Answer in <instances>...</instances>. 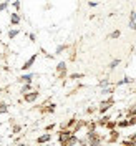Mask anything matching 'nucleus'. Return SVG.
<instances>
[{"instance_id": "18", "label": "nucleus", "mask_w": 136, "mask_h": 146, "mask_svg": "<svg viewBox=\"0 0 136 146\" xmlns=\"http://www.w3.org/2000/svg\"><path fill=\"white\" fill-rule=\"evenodd\" d=\"M116 125H118V119H113V118H111L108 123H106V126H105V128H106L108 131H113V129H116Z\"/></svg>"}, {"instance_id": "16", "label": "nucleus", "mask_w": 136, "mask_h": 146, "mask_svg": "<svg viewBox=\"0 0 136 146\" xmlns=\"http://www.w3.org/2000/svg\"><path fill=\"white\" fill-rule=\"evenodd\" d=\"M100 93L103 95V96H113V93H115V86L111 85V86H108V88H103Z\"/></svg>"}, {"instance_id": "13", "label": "nucleus", "mask_w": 136, "mask_h": 146, "mask_svg": "<svg viewBox=\"0 0 136 146\" xmlns=\"http://www.w3.org/2000/svg\"><path fill=\"white\" fill-rule=\"evenodd\" d=\"M131 83H133V78H129V76H125L123 80H119V82L113 83V86H115V88H118V86H123V85H131Z\"/></svg>"}, {"instance_id": "17", "label": "nucleus", "mask_w": 136, "mask_h": 146, "mask_svg": "<svg viewBox=\"0 0 136 146\" xmlns=\"http://www.w3.org/2000/svg\"><path fill=\"white\" fill-rule=\"evenodd\" d=\"M17 35H20V28H10L9 32H7V36H9V40H13Z\"/></svg>"}, {"instance_id": "32", "label": "nucleus", "mask_w": 136, "mask_h": 146, "mask_svg": "<svg viewBox=\"0 0 136 146\" xmlns=\"http://www.w3.org/2000/svg\"><path fill=\"white\" fill-rule=\"evenodd\" d=\"M22 131V126L20 125H13V128H12V133H20Z\"/></svg>"}, {"instance_id": "8", "label": "nucleus", "mask_w": 136, "mask_h": 146, "mask_svg": "<svg viewBox=\"0 0 136 146\" xmlns=\"http://www.w3.org/2000/svg\"><path fill=\"white\" fill-rule=\"evenodd\" d=\"M33 78H35V73H25V75H20L18 82L22 83V85H27V83L33 82Z\"/></svg>"}, {"instance_id": "28", "label": "nucleus", "mask_w": 136, "mask_h": 146, "mask_svg": "<svg viewBox=\"0 0 136 146\" xmlns=\"http://www.w3.org/2000/svg\"><path fill=\"white\" fill-rule=\"evenodd\" d=\"M55 128H56V125H55V123H50V125H46V126H45V133H50V131H53Z\"/></svg>"}, {"instance_id": "6", "label": "nucleus", "mask_w": 136, "mask_h": 146, "mask_svg": "<svg viewBox=\"0 0 136 146\" xmlns=\"http://www.w3.org/2000/svg\"><path fill=\"white\" fill-rule=\"evenodd\" d=\"M36 58H38V55H36V53H33V55H32V56H30V58L27 60V62H25V63H23L22 66H20V68H22L23 72H27V70H30V68H32V66L35 65Z\"/></svg>"}, {"instance_id": "22", "label": "nucleus", "mask_w": 136, "mask_h": 146, "mask_svg": "<svg viewBox=\"0 0 136 146\" xmlns=\"http://www.w3.org/2000/svg\"><path fill=\"white\" fill-rule=\"evenodd\" d=\"M119 36H121V32H119V30H113V32L108 35V38L109 40H118Z\"/></svg>"}, {"instance_id": "38", "label": "nucleus", "mask_w": 136, "mask_h": 146, "mask_svg": "<svg viewBox=\"0 0 136 146\" xmlns=\"http://www.w3.org/2000/svg\"><path fill=\"white\" fill-rule=\"evenodd\" d=\"M36 146H40V145H36Z\"/></svg>"}, {"instance_id": "37", "label": "nucleus", "mask_w": 136, "mask_h": 146, "mask_svg": "<svg viewBox=\"0 0 136 146\" xmlns=\"http://www.w3.org/2000/svg\"><path fill=\"white\" fill-rule=\"evenodd\" d=\"M98 146H105V145H98Z\"/></svg>"}, {"instance_id": "10", "label": "nucleus", "mask_w": 136, "mask_h": 146, "mask_svg": "<svg viewBox=\"0 0 136 146\" xmlns=\"http://www.w3.org/2000/svg\"><path fill=\"white\" fill-rule=\"evenodd\" d=\"M85 125H86V119H78V121H76V125L73 126L72 133H73V135H76V136H78V133H80V131H82L83 128H85Z\"/></svg>"}, {"instance_id": "36", "label": "nucleus", "mask_w": 136, "mask_h": 146, "mask_svg": "<svg viewBox=\"0 0 136 146\" xmlns=\"http://www.w3.org/2000/svg\"><path fill=\"white\" fill-rule=\"evenodd\" d=\"M17 146H27V145H25V143H18Z\"/></svg>"}, {"instance_id": "33", "label": "nucleus", "mask_w": 136, "mask_h": 146, "mask_svg": "<svg viewBox=\"0 0 136 146\" xmlns=\"http://www.w3.org/2000/svg\"><path fill=\"white\" fill-rule=\"evenodd\" d=\"M121 146H135V145H133L129 139H123V141H121Z\"/></svg>"}, {"instance_id": "14", "label": "nucleus", "mask_w": 136, "mask_h": 146, "mask_svg": "<svg viewBox=\"0 0 136 146\" xmlns=\"http://www.w3.org/2000/svg\"><path fill=\"white\" fill-rule=\"evenodd\" d=\"M32 90H35V88H33V85H32V83H27V85H22V88H20V93H22V96H23V95L30 93Z\"/></svg>"}, {"instance_id": "15", "label": "nucleus", "mask_w": 136, "mask_h": 146, "mask_svg": "<svg viewBox=\"0 0 136 146\" xmlns=\"http://www.w3.org/2000/svg\"><path fill=\"white\" fill-rule=\"evenodd\" d=\"M125 115H126V118L136 116V103H135V105H131L129 108H126V110H125Z\"/></svg>"}, {"instance_id": "23", "label": "nucleus", "mask_w": 136, "mask_h": 146, "mask_svg": "<svg viewBox=\"0 0 136 146\" xmlns=\"http://www.w3.org/2000/svg\"><path fill=\"white\" fill-rule=\"evenodd\" d=\"M68 50V45H58L56 46V50H55V55H62L63 52Z\"/></svg>"}, {"instance_id": "19", "label": "nucleus", "mask_w": 136, "mask_h": 146, "mask_svg": "<svg viewBox=\"0 0 136 146\" xmlns=\"http://www.w3.org/2000/svg\"><path fill=\"white\" fill-rule=\"evenodd\" d=\"M113 83L109 82V78H103L101 82H98V86H100V90H103V88H108V86H111Z\"/></svg>"}, {"instance_id": "3", "label": "nucleus", "mask_w": 136, "mask_h": 146, "mask_svg": "<svg viewBox=\"0 0 136 146\" xmlns=\"http://www.w3.org/2000/svg\"><path fill=\"white\" fill-rule=\"evenodd\" d=\"M38 96H40V91L35 88V90H32L30 93L23 95V98H22V100L25 101V103H35V101L38 100Z\"/></svg>"}, {"instance_id": "21", "label": "nucleus", "mask_w": 136, "mask_h": 146, "mask_svg": "<svg viewBox=\"0 0 136 146\" xmlns=\"http://www.w3.org/2000/svg\"><path fill=\"white\" fill-rule=\"evenodd\" d=\"M118 65H121V60H119V58H113V60L108 63V70H115Z\"/></svg>"}, {"instance_id": "30", "label": "nucleus", "mask_w": 136, "mask_h": 146, "mask_svg": "<svg viewBox=\"0 0 136 146\" xmlns=\"http://www.w3.org/2000/svg\"><path fill=\"white\" fill-rule=\"evenodd\" d=\"M126 119L129 126H136V116H131V118H126Z\"/></svg>"}, {"instance_id": "31", "label": "nucleus", "mask_w": 136, "mask_h": 146, "mask_svg": "<svg viewBox=\"0 0 136 146\" xmlns=\"http://www.w3.org/2000/svg\"><path fill=\"white\" fill-rule=\"evenodd\" d=\"M12 7H13V9H15V12H18V10L22 9V3H20V2H13V3H12Z\"/></svg>"}, {"instance_id": "4", "label": "nucleus", "mask_w": 136, "mask_h": 146, "mask_svg": "<svg viewBox=\"0 0 136 146\" xmlns=\"http://www.w3.org/2000/svg\"><path fill=\"white\" fill-rule=\"evenodd\" d=\"M66 62H58L56 65V76H58V80H63L66 78Z\"/></svg>"}, {"instance_id": "35", "label": "nucleus", "mask_w": 136, "mask_h": 146, "mask_svg": "<svg viewBox=\"0 0 136 146\" xmlns=\"http://www.w3.org/2000/svg\"><path fill=\"white\" fill-rule=\"evenodd\" d=\"M88 7H90V9H95V7H98V2H88Z\"/></svg>"}, {"instance_id": "12", "label": "nucleus", "mask_w": 136, "mask_h": 146, "mask_svg": "<svg viewBox=\"0 0 136 146\" xmlns=\"http://www.w3.org/2000/svg\"><path fill=\"white\" fill-rule=\"evenodd\" d=\"M55 110H56V105H55V103H48V105H43V106H42V113L52 115V113H55Z\"/></svg>"}, {"instance_id": "25", "label": "nucleus", "mask_w": 136, "mask_h": 146, "mask_svg": "<svg viewBox=\"0 0 136 146\" xmlns=\"http://www.w3.org/2000/svg\"><path fill=\"white\" fill-rule=\"evenodd\" d=\"M85 78V73H72L70 75V80H82Z\"/></svg>"}, {"instance_id": "24", "label": "nucleus", "mask_w": 136, "mask_h": 146, "mask_svg": "<svg viewBox=\"0 0 136 146\" xmlns=\"http://www.w3.org/2000/svg\"><path fill=\"white\" fill-rule=\"evenodd\" d=\"M9 111V105L5 101H0V115H5Z\"/></svg>"}, {"instance_id": "29", "label": "nucleus", "mask_w": 136, "mask_h": 146, "mask_svg": "<svg viewBox=\"0 0 136 146\" xmlns=\"http://www.w3.org/2000/svg\"><path fill=\"white\" fill-rule=\"evenodd\" d=\"M126 139H129V141H131V143H133V145L136 146V131H135V133H131V135H129V136H128Z\"/></svg>"}, {"instance_id": "2", "label": "nucleus", "mask_w": 136, "mask_h": 146, "mask_svg": "<svg viewBox=\"0 0 136 146\" xmlns=\"http://www.w3.org/2000/svg\"><path fill=\"white\" fill-rule=\"evenodd\" d=\"M72 129H60L58 131V143H60V146H66V143H68V139L72 138Z\"/></svg>"}, {"instance_id": "11", "label": "nucleus", "mask_w": 136, "mask_h": 146, "mask_svg": "<svg viewBox=\"0 0 136 146\" xmlns=\"http://www.w3.org/2000/svg\"><path fill=\"white\" fill-rule=\"evenodd\" d=\"M109 119H111V116H109V115H103V116H100V118L95 119V121H96V126H98V128H105Z\"/></svg>"}, {"instance_id": "9", "label": "nucleus", "mask_w": 136, "mask_h": 146, "mask_svg": "<svg viewBox=\"0 0 136 146\" xmlns=\"http://www.w3.org/2000/svg\"><path fill=\"white\" fill-rule=\"evenodd\" d=\"M20 22H22L20 13H18V12H12V13H10V25H12V27H17V25H20Z\"/></svg>"}, {"instance_id": "34", "label": "nucleus", "mask_w": 136, "mask_h": 146, "mask_svg": "<svg viewBox=\"0 0 136 146\" xmlns=\"http://www.w3.org/2000/svg\"><path fill=\"white\" fill-rule=\"evenodd\" d=\"M28 38H30V42H36V35L35 33H28Z\"/></svg>"}, {"instance_id": "27", "label": "nucleus", "mask_w": 136, "mask_h": 146, "mask_svg": "<svg viewBox=\"0 0 136 146\" xmlns=\"http://www.w3.org/2000/svg\"><path fill=\"white\" fill-rule=\"evenodd\" d=\"M9 7H10V2H2V3H0V12L9 10Z\"/></svg>"}, {"instance_id": "20", "label": "nucleus", "mask_w": 136, "mask_h": 146, "mask_svg": "<svg viewBox=\"0 0 136 146\" xmlns=\"http://www.w3.org/2000/svg\"><path fill=\"white\" fill-rule=\"evenodd\" d=\"M125 128H129V125H128V119H126V118L118 119V125H116V129H125Z\"/></svg>"}, {"instance_id": "1", "label": "nucleus", "mask_w": 136, "mask_h": 146, "mask_svg": "<svg viewBox=\"0 0 136 146\" xmlns=\"http://www.w3.org/2000/svg\"><path fill=\"white\" fill-rule=\"evenodd\" d=\"M113 105H115V98H113V96H108L106 100H103L100 103V106H98V113H100L101 116H103V115H106L109 110L113 108Z\"/></svg>"}, {"instance_id": "5", "label": "nucleus", "mask_w": 136, "mask_h": 146, "mask_svg": "<svg viewBox=\"0 0 136 146\" xmlns=\"http://www.w3.org/2000/svg\"><path fill=\"white\" fill-rule=\"evenodd\" d=\"M118 141H119V131H118V129L108 131V136H106V143H108V145H113V143H118Z\"/></svg>"}, {"instance_id": "7", "label": "nucleus", "mask_w": 136, "mask_h": 146, "mask_svg": "<svg viewBox=\"0 0 136 146\" xmlns=\"http://www.w3.org/2000/svg\"><path fill=\"white\" fill-rule=\"evenodd\" d=\"M52 141V133H43V135H40V136L36 138V145H46V143H50Z\"/></svg>"}, {"instance_id": "26", "label": "nucleus", "mask_w": 136, "mask_h": 146, "mask_svg": "<svg viewBox=\"0 0 136 146\" xmlns=\"http://www.w3.org/2000/svg\"><path fill=\"white\" fill-rule=\"evenodd\" d=\"M96 111H98V106H88V108L85 110L86 115H93V113H96Z\"/></svg>"}]
</instances>
